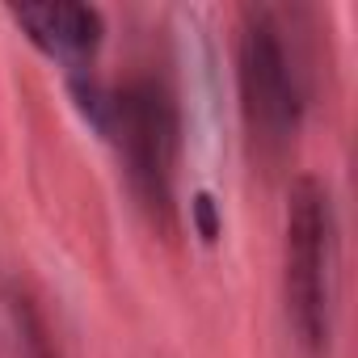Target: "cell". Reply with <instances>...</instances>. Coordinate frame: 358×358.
<instances>
[{
    "instance_id": "obj_1",
    "label": "cell",
    "mask_w": 358,
    "mask_h": 358,
    "mask_svg": "<svg viewBox=\"0 0 358 358\" xmlns=\"http://www.w3.org/2000/svg\"><path fill=\"white\" fill-rule=\"evenodd\" d=\"M287 312L308 354H324L337 316V211L316 177H299L287 199Z\"/></svg>"
},
{
    "instance_id": "obj_2",
    "label": "cell",
    "mask_w": 358,
    "mask_h": 358,
    "mask_svg": "<svg viewBox=\"0 0 358 358\" xmlns=\"http://www.w3.org/2000/svg\"><path fill=\"white\" fill-rule=\"evenodd\" d=\"M236 80L245 131L262 160H282L299 135L303 118V68L287 47V30L270 9L241 13L236 43Z\"/></svg>"
},
{
    "instance_id": "obj_3",
    "label": "cell",
    "mask_w": 358,
    "mask_h": 358,
    "mask_svg": "<svg viewBox=\"0 0 358 358\" xmlns=\"http://www.w3.org/2000/svg\"><path fill=\"white\" fill-rule=\"evenodd\" d=\"M118 135L127 152L131 186L143 211L160 224H173V169H177V114L160 85L135 80L118 101Z\"/></svg>"
},
{
    "instance_id": "obj_4",
    "label": "cell",
    "mask_w": 358,
    "mask_h": 358,
    "mask_svg": "<svg viewBox=\"0 0 358 358\" xmlns=\"http://www.w3.org/2000/svg\"><path fill=\"white\" fill-rule=\"evenodd\" d=\"M9 17L51 59L80 68L101 47V13L89 5H13Z\"/></svg>"
}]
</instances>
